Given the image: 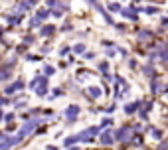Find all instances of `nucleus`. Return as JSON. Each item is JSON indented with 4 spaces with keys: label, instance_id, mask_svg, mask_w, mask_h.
<instances>
[{
    "label": "nucleus",
    "instance_id": "nucleus-1",
    "mask_svg": "<svg viewBox=\"0 0 168 150\" xmlns=\"http://www.w3.org/2000/svg\"><path fill=\"white\" fill-rule=\"evenodd\" d=\"M38 122H40V120H32V122H28V124H24V126L20 128V132H18V138L22 140V138H24V136H26L28 132H32V130H34V128L38 126Z\"/></svg>",
    "mask_w": 168,
    "mask_h": 150
},
{
    "label": "nucleus",
    "instance_id": "nucleus-2",
    "mask_svg": "<svg viewBox=\"0 0 168 150\" xmlns=\"http://www.w3.org/2000/svg\"><path fill=\"white\" fill-rule=\"evenodd\" d=\"M97 132H99V128L91 126V128H87V130H83V132L77 134V140H91V136H95Z\"/></svg>",
    "mask_w": 168,
    "mask_h": 150
},
{
    "label": "nucleus",
    "instance_id": "nucleus-3",
    "mask_svg": "<svg viewBox=\"0 0 168 150\" xmlns=\"http://www.w3.org/2000/svg\"><path fill=\"white\" fill-rule=\"evenodd\" d=\"M16 142H20V138H18V136H6V138L0 142V150H8L10 146H14Z\"/></svg>",
    "mask_w": 168,
    "mask_h": 150
},
{
    "label": "nucleus",
    "instance_id": "nucleus-4",
    "mask_svg": "<svg viewBox=\"0 0 168 150\" xmlns=\"http://www.w3.org/2000/svg\"><path fill=\"white\" fill-rule=\"evenodd\" d=\"M77 113H79V107H75V105H71L67 111H65V118L67 120H73L75 116H77Z\"/></svg>",
    "mask_w": 168,
    "mask_h": 150
},
{
    "label": "nucleus",
    "instance_id": "nucleus-5",
    "mask_svg": "<svg viewBox=\"0 0 168 150\" xmlns=\"http://www.w3.org/2000/svg\"><path fill=\"white\" fill-rule=\"evenodd\" d=\"M113 138H115V134H113L111 130H107V132H103L101 142H103V144H111V142H113Z\"/></svg>",
    "mask_w": 168,
    "mask_h": 150
},
{
    "label": "nucleus",
    "instance_id": "nucleus-6",
    "mask_svg": "<svg viewBox=\"0 0 168 150\" xmlns=\"http://www.w3.org/2000/svg\"><path fill=\"white\" fill-rule=\"evenodd\" d=\"M10 69H12V63H8V65H4V67L0 69V79H2V81L10 77Z\"/></svg>",
    "mask_w": 168,
    "mask_h": 150
},
{
    "label": "nucleus",
    "instance_id": "nucleus-7",
    "mask_svg": "<svg viewBox=\"0 0 168 150\" xmlns=\"http://www.w3.org/2000/svg\"><path fill=\"white\" fill-rule=\"evenodd\" d=\"M128 136H130V130H128L126 126H123V128H121V130L117 132V138H119V140H126Z\"/></svg>",
    "mask_w": 168,
    "mask_h": 150
},
{
    "label": "nucleus",
    "instance_id": "nucleus-8",
    "mask_svg": "<svg viewBox=\"0 0 168 150\" xmlns=\"http://www.w3.org/2000/svg\"><path fill=\"white\" fill-rule=\"evenodd\" d=\"M22 85H24V83H22V81H18V83H14V85H10L6 93H16L18 89H22Z\"/></svg>",
    "mask_w": 168,
    "mask_h": 150
},
{
    "label": "nucleus",
    "instance_id": "nucleus-9",
    "mask_svg": "<svg viewBox=\"0 0 168 150\" xmlns=\"http://www.w3.org/2000/svg\"><path fill=\"white\" fill-rule=\"evenodd\" d=\"M45 83H47V79H40V87H38V93H40V95H45V93H47V91H45Z\"/></svg>",
    "mask_w": 168,
    "mask_h": 150
},
{
    "label": "nucleus",
    "instance_id": "nucleus-10",
    "mask_svg": "<svg viewBox=\"0 0 168 150\" xmlns=\"http://www.w3.org/2000/svg\"><path fill=\"white\" fill-rule=\"evenodd\" d=\"M123 14H125V16H128V18H130V20H134V18H136V14H134V10H132V8H128V10H123Z\"/></svg>",
    "mask_w": 168,
    "mask_h": 150
},
{
    "label": "nucleus",
    "instance_id": "nucleus-11",
    "mask_svg": "<svg viewBox=\"0 0 168 150\" xmlns=\"http://www.w3.org/2000/svg\"><path fill=\"white\" fill-rule=\"evenodd\" d=\"M42 34H43V36H49V34H53V26H43Z\"/></svg>",
    "mask_w": 168,
    "mask_h": 150
},
{
    "label": "nucleus",
    "instance_id": "nucleus-12",
    "mask_svg": "<svg viewBox=\"0 0 168 150\" xmlns=\"http://www.w3.org/2000/svg\"><path fill=\"white\" fill-rule=\"evenodd\" d=\"M47 14H49V12H47V10H40V12H38V16H36V18H40V20H43V18H45V16H47Z\"/></svg>",
    "mask_w": 168,
    "mask_h": 150
},
{
    "label": "nucleus",
    "instance_id": "nucleus-13",
    "mask_svg": "<svg viewBox=\"0 0 168 150\" xmlns=\"http://www.w3.org/2000/svg\"><path fill=\"white\" fill-rule=\"evenodd\" d=\"M134 109H136V105L132 103V105H126L125 107V113H134Z\"/></svg>",
    "mask_w": 168,
    "mask_h": 150
},
{
    "label": "nucleus",
    "instance_id": "nucleus-14",
    "mask_svg": "<svg viewBox=\"0 0 168 150\" xmlns=\"http://www.w3.org/2000/svg\"><path fill=\"white\" fill-rule=\"evenodd\" d=\"M89 91H91V95H93V97H99V89H97V87H91Z\"/></svg>",
    "mask_w": 168,
    "mask_h": 150
},
{
    "label": "nucleus",
    "instance_id": "nucleus-15",
    "mask_svg": "<svg viewBox=\"0 0 168 150\" xmlns=\"http://www.w3.org/2000/svg\"><path fill=\"white\" fill-rule=\"evenodd\" d=\"M0 34H2V30H0Z\"/></svg>",
    "mask_w": 168,
    "mask_h": 150
}]
</instances>
